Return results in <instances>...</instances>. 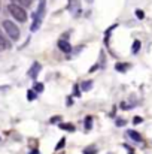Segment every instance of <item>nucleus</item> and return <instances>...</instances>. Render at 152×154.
Instances as JSON below:
<instances>
[{
  "mask_svg": "<svg viewBox=\"0 0 152 154\" xmlns=\"http://www.w3.org/2000/svg\"><path fill=\"white\" fill-rule=\"evenodd\" d=\"M60 121H61V117H60V115H57V117L51 118V123H52V124H55V123H60Z\"/></svg>",
  "mask_w": 152,
  "mask_h": 154,
  "instance_id": "412c9836",
  "label": "nucleus"
},
{
  "mask_svg": "<svg viewBox=\"0 0 152 154\" xmlns=\"http://www.w3.org/2000/svg\"><path fill=\"white\" fill-rule=\"evenodd\" d=\"M7 48H10V44H9V41L4 38V35L0 32V50H7Z\"/></svg>",
  "mask_w": 152,
  "mask_h": 154,
  "instance_id": "6e6552de",
  "label": "nucleus"
},
{
  "mask_svg": "<svg viewBox=\"0 0 152 154\" xmlns=\"http://www.w3.org/2000/svg\"><path fill=\"white\" fill-rule=\"evenodd\" d=\"M12 2L19 6H30V3H31V0H12Z\"/></svg>",
  "mask_w": 152,
  "mask_h": 154,
  "instance_id": "4468645a",
  "label": "nucleus"
},
{
  "mask_svg": "<svg viewBox=\"0 0 152 154\" xmlns=\"http://www.w3.org/2000/svg\"><path fill=\"white\" fill-rule=\"evenodd\" d=\"M87 2H90V3H91V2H93V0H87Z\"/></svg>",
  "mask_w": 152,
  "mask_h": 154,
  "instance_id": "c85d7f7f",
  "label": "nucleus"
},
{
  "mask_svg": "<svg viewBox=\"0 0 152 154\" xmlns=\"http://www.w3.org/2000/svg\"><path fill=\"white\" fill-rule=\"evenodd\" d=\"M84 154H97V148L96 147H88L84 150Z\"/></svg>",
  "mask_w": 152,
  "mask_h": 154,
  "instance_id": "f3484780",
  "label": "nucleus"
},
{
  "mask_svg": "<svg viewBox=\"0 0 152 154\" xmlns=\"http://www.w3.org/2000/svg\"><path fill=\"white\" fill-rule=\"evenodd\" d=\"M45 6H46V0H40V2H39L37 12H36L39 17H43V14H45Z\"/></svg>",
  "mask_w": 152,
  "mask_h": 154,
  "instance_id": "1a4fd4ad",
  "label": "nucleus"
},
{
  "mask_svg": "<svg viewBox=\"0 0 152 154\" xmlns=\"http://www.w3.org/2000/svg\"><path fill=\"white\" fill-rule=\"evenodd\" d=\"M33 90H34L36 93H42V91H43V84L36 82V84H34V87H33Z\"/></svg>",
  "mask_w": 152,
  "mask_h": 154,
  "instance_id": "2eb2a0df",
  "label": "nucleus"
},
{
  "mask_svg": "<svg viewBox=\"0 0 152 154\" xmlns=\"http://www.w3.org/2000/svg\"><path fill=\"white\" fill-rule=\"evenodd\" d=\"M91 87H93V81H84L81 84V90H84V91H88Z\"/></svg>",
  "mask_w": 152,
  "mask_h": 154,
  "instance_id": "f8f14e48",
  "label": "nucleus"
},
{
  "mask_svg": "<svg viewBox=\"0 0 152 154\" xmlns=\"http://www.w3.org/2000/svg\"><path fill=\"white\" fill-rule=\"evenodd\" d=\"M7 9H9V12L12 14V17L16 21H19V23H25L27 21V12L22 9V6H19L16 3H12V5L7 6Z\"/></svg>",
  "mask_w": 152,
  "mask_h": 154,
  "instance_id": "f257e3e1",
  "label": "nucleus"
},
{
  "mask_svg": "<svg viewBox=\"0 0 152 154\" xmlns=\"http://www.w3.org/2000/svg\"><path fill=\"white\" fill-rule=\"evenodd\" d=\"M128 67H130L128 63H116V64H115V69H116L118 72H125Z\"/></svg>",
  "mask_w": 152,
  "mask_h": 154,
  "instance_id": "9b49d317",
  "label": "nucleus"
},
{
  "mask_svg": "<svg viewBox=\"0 0 152 154\" xmlns=\"http://www.w3.org/2000/svg\"><path fill=\"white\" fill-rule=\"evenodd\" d=\"M73 94H75L76 97L81 96V90H79V85H78V84H75V87H73Z\"/></svg>",
  "mask_w": 152,
  "mask_h": 154,
  "instance_id": "aec40b11",
  "label": "nucleus"
},
{
  "mask_svg": "<svg viewBox=\"0 0 152 154\" xmlns=\"http://www.w3.org/2000/svg\"><path fill=\"white\" fill-rule=\"evenodd\" d=\"M3 29H4V32L9 35V38H10V39L16 41V39L19 38V30H18V27H16L12 21L4 20V21H3Z\"/></svg>",
  "mask_w": 152,
  "mask_h": 154,
  "instance_id": "f03ea898",
  "label": "nucleus"
},
{
  "mask_svg": "<svg viewBox=\"0 0 152 154\" xmlns=\"http://www.w3.org/2000/svg\"><path fill=\"white\" fill-rule=\"evenodd\" d=\"M69 2V11L72 12V15L78 17L81 14V0H67Z\"/></svg>",
  "mask_w": 152,
  "mask_h": 154,
  "instance_id": "7ed1b4c3",
  "label": "nucleus"
},
{
  "mask_svg": "<svg viewBox=\"0 0 152 154\" xmlns=\"http://www.w3.org/2000/svg\"><path fill=\"white\" fill-rule=\"evenodd\" d=\"M40 23H42V17H39V15L34 12V14H33V24H31L30 30H31V32H36V30L40 27Z\"/></svg>",
  "mask_w": 152,
  "mask_h": 154,
  "instance_id": "20e7f679",
  "label": "nucleus"
},
{
  "mask_svg": "<svg viewBox=\"0 0 152 154\" xmlns=\"http://www.w3.org/2000/svg\"><path fill=\"white\" fill-rule=\"evenodd\" d=\"M58 127L63 129V130H67V132H75V126L70 124V123H60Z\"/></svg>",
  "mask_w": 152,
  "mask_h": 154,
  "instance_id": "9d476101",
  "label": "nucleus"
},
{
  "mask_svg": "<svg viewBox=\"0 0 152 154\" xmlns=\"http://www.w3.org/2000/svg\"><path fill=\"white\" fill-rule=\"evenodd\" d=\"M40 72V64L39 63H33V66H31V69H30V72H28V75L33 78V79H36L37 78V73Z\"/></svg>",
  "mask_w": 152,
  "mask_h": 154,
  "instance_id": "423d86ee",
  "label": "nucleus"
},
{
  "mask_svg": "<svg viewBox=\"0 0 152 154\" xmlns=\"http://www.w3.org/2000/svg\"><path fill=\"white\" fill-rule=\"evenodd\" d=\"M97 67H99V64H94V66H91V69L88 72H94V70H97Z\"/></svg>",
  "mask_w": 152,
  "mask_h": 154,
  "instance_id": "a878e982",
  "label": "nucleus"
},
{
  "mask_svg": "<svg viewBox=\"0 0 152 154\" xmlns=\"http://www.w3.org/2000/svg\"><path fill=\"white\" fill-rule=\"evenodd\" d=\"M127 136L131 141H134V142H142V136L137 132H134V130H127Z\"/></svg>",
  "mask_w": 152,
  "mask_h": 154,
  "instance_id": "0eeeda50",
  "label": "nucleus"
},
{
  "mask_svg": "<svg viewBox=\"0 0 152 154\" xmlns=\"http://www.w3.org/2000/svg\"><path fill=\"white\" fill-rule=\"evenodd\" d=\"M142 121H143V118H142V117H136V118L133 120V123H134V124H139V123H142Z\"/></svg>",
  "mask_w": 152,
  "mask_h": 154,
  "instance_id": "4be33fe9",
  "label": "nucleus"
},
{
  "mask_svg": "<svg viewBox=\"0 0 152 154\" xmlns=\"http://www.w3.org/2000/svg\"><path fill=\"white\" fill-rule=\"evenodd\" d=\"M64 145H66V139H64V138H61V139H60V142H58V144H57V147H55V151L61 150Z\"/></svg>",
  "mask_w": 152,
  "mask_h": 154,
  "instance_id": "6ab92c4d",
  "label": "nucleus"
},
{
  "mask_svg": "<svg viewBox=\"0 0 152 154\" xmlns=\"http://www.w3.org/2000/svg\"><path fill=\"white\" fill-rule=\"evenodd\" d=\"M91 127H93V117L91 115H87L85 117V129L87 130H91Z\"/></svg>",
  "mask_w": 152,
  "mask_h": 154,
  "instance_id": "ddd939ff",
  "label": "nucleus"
},
{
  "mask_svg": "<svg viewBox=\"0 0 152 154\" xmlns=\"http://www.w3.org/2000/svg\"><path fill=\"white\" fill-rule=\"evenodd\" d=\"M136 17H137V18H143V17H145V14H143L142 11H136Z\"/></svg>",
  "mask_w": 152,
  "mask_h": 154,
  "instance_id": "5701e85b",
  "label": "nucleus"
},
{
  "mask_svg": "<svg viewBox=\"0 0 152 154\" xmlns=\"http://www.w3.org/2000/svg\"><path fill=\"white\" fill-rule=\"evenodd\" d=\"M30 154H39V151L37 150H33V151H30Z\"/></svg>",
  "mask_w": 152,
  "mask_h": 154,
  "instance_id": "cd10ccee",
  "label": "nucleus"
},
{
  "mask_svg": "<svg viewBox=\"0 0 152 154\" xmlns=\"http://www.w3.org/2000/svg\"><path fill=\"white\" fill-rule=\"evenodd\" d=\"M66 103H67V106H72V103H73V99H72V97H67V99H66Z\"/></svg>",
  "mask_w": 152,
  "mask_h": 154,
  "instance_id": "393cba45",
  "label": "nucleus"
},
{
  "mask_svg": "<svg viewBox=\"0 0 152 154\" xmlns=\"http://www.w3.org/2000/svg\"><path fill=\"white\" fill-rule=\"evenodd\" d=\"M125 124V120H116V126L118 127H121V126H124Z\"/></svg>",
  "mask_w": 152,
  "mask_h": 154,
  "instance_id": "b1692460",
  "label": "nucleus"
},
{
  "mask_svg": "<svg viewBox=\"0 0 152 154\" xmlns=\"http://www.w3.org/2000/svg\"><path fill=\"white\" fill-rule=\"evenodd\" d=\"M140 41H134V44H133V54H136V52H139L140 50Z\"/></svg>",
  "mask_w": 152,
  "mask_h": 154,
  "instance_id": "dca6fc26",
  "label": "nucleus"
},
{
  "mask_svg": "<svg viewBox=\"0 0 152 154\" xmlns=\"http://www.w3.org/2000/svg\"><path fill=\"white\" fill-rule=\"evenodd\" d=\"M27 99L28 100H34L36 99V91L34 90H28L27 91Z\"/></svg>",
  "mask_w": 152,
  "mask_h": 154,
  "instance_id": "a211bd4d",
  "label": "nucleus"
},
{
  "mask_svg": "<svg viewBox=\"0 0 152 154\" xmlns=\"http://www.w3.org/2000/svg\"><path fill=\"white\" fill-rule=\"evenodd\" d=\"M125 148L128 150V154H133V148H131V147H128V145H125Z\"/></svg>",
  "mask_w": 152,
  "mask_h": 154,
  "instance_id": "bb28decb",
  "label": "nucleus"
},
{
  "mask_svg": "<svg viewBox=\"0 0 152 154\" xmlns=\"http://www.w3.org/2000/svg\"><path fill=\"white\" fill-rule=\"evenodd\" d=\"M58 48H60L63 52H70L72 51V45H70L67 41H64V39H60V41H58Z\"/></svg>",
  "mask_w": 152,
  "mask_h": 154,
  "instance_id": "39448f33",
  "label": "nucleus"
}]
</instances>
